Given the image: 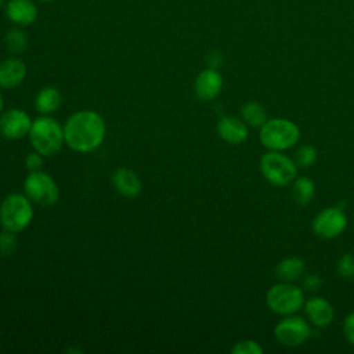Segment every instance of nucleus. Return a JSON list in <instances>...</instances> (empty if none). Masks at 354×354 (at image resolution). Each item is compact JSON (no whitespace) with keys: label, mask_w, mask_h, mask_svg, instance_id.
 Here are the masks:
<instances>
[{"label":"nucleus","mask_w":354,"mask_h":354,"mask_svg":"<svg viewBox=\"0 0 354 354\" xmlns=\"http://www.w3.org/2000/svg\"><path fill=\"white\" fill-rule=\"evenodd\" d=\"M61 101L62 95L58 91V88L47 86L37 93L35 98V106L41 115H50L59 108Z\"/></svg>","instance_id":"nucleus-19"},{"label":"nucleus","mask_w":354,"mask_h":354,"mask_svg":"<svg viewBox=\"0 0 354 354\" xmlns=\"http://www.w3.org/2000/svg\"><path fill=\"white\" fill-rule=\"evenodd\" d=\"M112 184L116 191L126 198H136L141 192V181L138 176L126 167H119L113 171Z\"/></svg>","instance_id":"nucleus-16"},{"label":"nucleus","mask_w":354,"mask_h":354,"mask_svg":"<svg viewBox=\"0 0 354 354\" xmlns=\"http://www.w3.org/2000/svg\"><path fill=\"white\" fill-rule=\"evenodd\" d=\"M321 285H322V279H321V277H319L318 274H307V275H303V282H301L303 290H307V292H317Z\"/></svg>","instance_id":"nucleus-26"},{"label":"nucleus","mask_w":354,"mask_h":354,"mask_svg":"<svg viewBox=\"0 0 354 354\" xmlns=\"http://www.w3.org/2000/svg\"><path fill=\"white\" fill-rule=\"evenodd\" d=\"M293 159L299 166V169H308L317 162L318 151L311 144H303L296 149Z\"/></svg>","instance_id":"nucleus-22"},{"label":"nucleus","mask_w":354,"mask_h":354,"mask_svg":"<svg viewBox=\"0 0 354 354\" xmlns=\"http://www.w3.org/2000/svg\"><path fill=\"white\" fill-rule=\"evenodd\" d=\"M106 134L104 118L91 109L77 111L64 124L65 144L76 152H90L98 148Z\"/></svg>","instance_id":"nucleus-1"},{"label":"nucleus","mask_w":354,"mask_h":354,"mask_svg":"<svg viewBox=\"0 0 354 354\" xmlns=\"http://www.w3.org/2000/svg\"><path fill=\"white\" fill-rule=\"evenodd\" d=\"M3 106H4V100H3V95H1V93H0V113H1V111H3Z\"/></svg>","instance_id":"nucleus-30"},{"label":"nucleus","mask_w":354,"mask_h":354,"mask_svg":"<svg viewBox=\"0 0 354 354\" xmlns=\"http://www.w3.org/2000/svg\"><path fill=\"white\" fill-rule=\"evenodd\" d=\"M306 301L303 288L295 285V282H282L272 285L266 293V304L271 313L285 317L297 314L303 310Z\"/></svg>","instance_id":"nucleus-5"},{"label":"nucleus","mask_w":354,"mask_h":354,"mask_svg":"<svg viewBox=\"0 0 354 354\" xmlns=\"http://www.w3.org/2000/svg\"><path fill=\"white\" fill-rule=\"evenodd\" d=\"M343 335L346 340L354 346V311L348 313L343 321Z\"/></svg>","instance_id":"nucleus-27"},{"label":"nucleus","mask_w":354,"mask_h":354,"mask_svg":"<svg viewBox=\"0 0 354 354\" xmlns=\"http://www.w3.org/2000/svg\"><path fill=\"white\" fill-rule=\"evenodd\" d=\"M28 136L33 149L43 156L55 155L65 142L64 127L48 115L35 119Z\"/></svg>","instance_id":"nucleus-3"},{"label":"nucleus","mask_w":354,"mask_h":354,"mask_svg":"<svg viewBox=\"0 0 354 354\" xmlns=\"http://www.w3.org/2000/svg\"><path fill=\"white\" fill-rule=\"evenodd\" d=\"M263 351L264 350L260 343L252 339L239 340L231 347L232 354H263Z\"/></svg>","instance_id":"nucleus-24"},{"label":"nucleus","mask_w":354,"mask_h":354,"mask_svg":"<svg viewBox=\"0 0 354 354\" xmlns=\"http://www.w3.org/2000/svg\"><path fill=\"white\" fill-rule=\"evenodd\" d=\"M259 169L264 180L278 188L292 184L299 176V166L295 159L279 151H267L263 153L259 160Z\"/></svg>","instance_id":"nucleus-4"},{"label":"nucleus","mask_w":354,"mask_h":354,"mask_svg":"<svg viewBox=\"0 0 354 354\" xmlns=\"http://www.w3.org/2000/svg\"><path fill=\"white\" fill-rule=\"evenodd\" d=\"M25 166H26V169H29L30 171L41 170V166H43V155L39 153L37 151L28 153L26 158H25Z\"/></svg>","instance_id":"nucleus-28"},{"label":"nucleus","mask_w":354,"mask_h":354,"mask_svg":"<svg viewBox=\"0 0 354 354\" xmlns=\"http://www.w3.org/2000/svg\"><path fill=\"white\" fill-rule=\"evenodd\" d=\"M313 232L322 239H333L347 228V214L339 206H328L313 218Z\"/></svg>","instance_id":"nucleus-9"},{"label":"nucleus","mask_w":354,"mask_h":354,"mask_svg":"<svg viewBox=\"0 0 354 354\" xmlns=\"http://www.w3.org/2000/svg\"><path fill=\"white\" fill-rule=\"evenodd\" d=\"M26 65L17 57L7 58L0 62V87L11 90L18 87L26 77Z\"/></svg>","instance_id":"nucleus-15"},{"label":"nucleus","mask_w":354,"mask_h":354,"mask_svg":"<svg viewBox=\"0 0 354 354\" xmlns=\"http://www.w3.org/2000/svg\"><path fill=\"white\" fill-rule=\"evenodd\" d=\"M241 119L250 127H261L264 122L268 119L266 108L256 102V101H248L241 106Z\"/></svg>","instance_id":"nucleus-20"},{"label":"nucleus","mask_w":354,"mask_h":354,"mask_svg":"<svg viewBox=\"0 0 354 354\" xmlns=\"http://www.w3.org/2000/svg\"><path fill=\"white\" fill-rule=\"evenodd\" d=\"M292 199L299 206H307L315 196V184L307 176H297L292 181Z\"/></svg>","instance_id":"nucleus-18"},{"label":"nucleus","mask_w":354,"mask_h":354,"mask_svg":"<svg viewBox=\"0 0 354 354\" xmlns=\"http://www.w3.org/2000/svg\"><path fill=\"white\" fill-rule=\"evenodd\" d=\"M17 249L15 232L4 230L0 234V256H10Z\"/></svg>","instance_id":"nucleus-25"},{"label":"nucleus","mask_w":354,"mask_h":354,"mask_svg":"<svg viewBox=\"0 0 354 354\" xmlns=\"http://www.w3.org/2000/svg\"><path fill=\"white\" fill-rule=\"evenodd\" d=\"M300 136V127L286 118L267 119L259 131L260 144L268 151L279 152L293 148L299 142Z\"/></svg>","instance_id":"nucleus-2"},{"label":"nucleus","mask_w":354,"mask_h":354,"mask_svg":"<svg viewBox=\"0 0 354 354\" xmlns=\"http://www.w3.org/2000/svg\"><path fill=\"white\" fill-rule=\"evenodd\" d=\"M24 189L30 201L41 206L54 205L59 196L58 187L53 177L41 170L30 171L26 176L24 181Z\"/></svg>","instance_id":"nucleus-8"},{"label":"nucleus","mask_w":354,"mask_h":354,"mask_svg":"<svg viewBox=\"0 0 354 354\" xmlns=\"http://www.w3.org/2000/svg\"><path fill=\"white\" fill-rule=\"evenodd\" d=\"M206 59H207V65H209V68H216V69H217V68L220 66L221 61H223V57H221V54H220L218 51L213 50V51H210V53L207 54Z\"/></svg>","instance_id":"nucleus-29"},{"label":"nucleus","mask_w":354,"mask_h":354,"mask_svg":"<svg viewBox=\"0 0 354 354\" xmlns=\"http://www.w3.org/2000/svg\"><path fill=\"white\" fill-rule=\"evenodd\" d=\"M337 275L343 279H350L354 277V254L347 252L340 256L336 264Z\"/></svg>","instance_id":"nucleus-23"},{"label":"nucleus","mask_w":354,"mask_h":354,"mask_svg":"<svg viewBox=\"0 0 354 354\" xmlns=\"http://www.w3.org/2000/svg\"><path fill=\"white\" fill-rule=\"evenodd\" d=\"M6 4V0H0V7H3Z\"/></svg>","instance_id":"nucleus-31"},{"label":"nucleus","mask_w":354,"mask_h":354,"mask_svg":"<svg viewBox=\"0 0 354 354\" xmlns=\"http://www.w3.org/2000/svg\"><path fill=\"white\" fill-rule=\"evenodd\" d=\"M30 116L22 109H8L0 118V134L10 140H19L29 134Z\"/></svg>","instance_id":"nucleus-10"},{"label":"nucleus","mask_w":354,"mask_h":354,"mask_svg":"<svg viewBox=\"0 0 354 354\" xmlns=\"http://www.w3.org/2000/svg\"><path fill=\"white\" fill-rule=\"evenodd\" d=\"M39 1H43V3H48V1H51V0H39Z\"/></svg>","instance_id":"nucleus-32"},{"label":"nucleus","mask_w":354,"mask_h":354,"mask_svg":"<svg viewBox=\"0 0 354 354\" xmlns=\"http://www.w3.org/2000/svg\"><path fill=\"white\" fill-rule=\"evenodd\" d=\"M307 321L317 328H326L335 319V308L332 303L322 296H313L303 306Z\"/></svg>","instance_id":"nucleus-11"},{"label":"nucleus","mask_w":354,"mask_h":354,"mask_svg":"<svg viewBox=\"0 0 354 354\" xmlns=\"http://www.w3.org/2000/svg\"><path fill=\"white\" fill-rule=\"evenodd\" d=\"M306 264L303 259L297 256H288L279 260L274 268L277 278L282 282H296L303 278Z\"/></svg>","instance_id":"nucleus-17"},{"label":"nucleus","mask_w":354,"mask_h":354,"mask_svg":"<svg viewBox=\"0 0 354 354\" xmlns=\"http://www.w3.org/2000/svg\"><path fill=\"white\" fill-rule=\"evenodd\" d=\"M33 218V206L30 199L22 194L7 195L0 205L1 227L11 232L24 231Z\"/></svg>","instance_id":"nucleus-6"},{"label":"nucleus","mask_w":354,"mask_h":354,"mask_svg":"<svg viewBox=\"0 0 354 354\" xmlns=\"http://www.w3.org/2000/svg\"><path fill=\"white\" fill-rule=\"evenodd\" d=\"M223 83V76L216 68H206L196 76L194 91L201 101H212L220 94Z\"/></svg>","instance_id":"nucleus-12"},{"label":"nucleus","mask_w":354,"mask_h":354,"mask_svg":"<svg viewBox=\"0 0 354 354\" xmlns=\"http://www.w3.org/2000/svg\"><path fill=\"white\" fill-rule=\"evenodd\" d=\"M311 336V324L297 314L282 317L274 326L275 340L285 347L303 346Z\"/></svg>","instance_id":"nucleus-7"},{"label":"nucleus","mask_w":354,"mask_h":354,"mask_svg":"<svg viewBox=\"0 0 354 354\" xmlns=\"http://www.w3.org/2000/svg\"><path fill=\"white\" fill-rule=\"evenodd\" d=\"M218 137L231 145H239L248 140L249 126L235 116H224L217 123Z\"/></svg>","instance_id":"nucleus-13"},{"label":"nucleus","mask_w":354,"mask_h":354,"mask_svg":"<svg viewBox=\"0 0 354 354\" xmlns=\"http://www.w3.org/2000/svg\"><path fill=\"white\" fill-rule=\"evenodd\" d=\"M39 10L33 0H8L6 3V15L17 26H29L37 18Z\"/></svg>","instance_id":"nucleus-14"},{"label":"nucleus","mask_w":354,"mask_h":354,"mask_svg":"<svg viewBox=\"0 0 354 354\" xmlns=\"http://www.w3.org/2000/svg\"><path fill=\"white\" fill-rule=\"evenodd\" d=\"M6 47L12 54H21L28 47V36L21 28H11L4 36Z\"/></svg>","instance_id":"nucleus-21"}]
</instances>
